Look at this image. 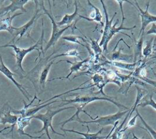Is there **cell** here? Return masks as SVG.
Masks as SVG:
<instances>
[{
  "label": "cell",
  "instance_id": "4316f807",
  "mask_svg": "<svg viewBox=\"0 0 156 139\" xmlns=\"http://www.w3.org/2000/svg\"><path fill=\"white\" fill-rule=\"evenodd\" d=\"M79 52H77L76 49H71V50H69V51H68L65 52H63V53H62V54H57L55 56H53L51 58V59H55L57 57H62V56H72V57H77L80 58L79 56Z\"/></svg>",
  "mask_w": 156,
  "mask_h": 139
},
{
  "label": "cell",
  "instance_id": "74e56055",
  "mask_svg": "<svg viewBox=\"0 0 156 139\" xmlns=\"http://www.w3.org/2000/svg\"><path fill=\"white\" fill-rule=\"evenodd\" d=\"M129 134H128V135H127V137H126V139H128V137H129Z\"/></svg>",
  "mask_w": 156,
  "mask_h": 139
},
{
  "label": "cell",
  "instance_id": "8d00e7d4",
  "mask_svg": "<svg viewBox=\"0 0 156 139\" xmlns=\"http://www.w3.org/2000/svg\"><path fill=\"white\" fill-rule=\"evenodd\" d=\"M108 138H109V137H108V135H107V136H106V138H105V139H108Z\"/></svg>",
  "mask_w": 156,
  "mask_h": 139
},
{
  "label": "cell",
  "instance_id": "44dd1931",
  "mask_svg": "<svg viewBox=\"0 0 156 139\" xmlns=\"http://www.w3.org/2000/svg\"><path fill=\"white\" fill-rule=\"evenodd\" d=\"M58 102L57 100H55V101H51L49 103H47V104H43V105H34V107L33 108H31V109H28L26 112L24 113V115L23 116H26V117H29V116H32L34 115V114H35L38 111H39L40 110H41V109L48 106V105H49L50 104H53L54 102Z\"/></svg>",
  "mask_w": 156,
  "mask_h": 139
},
{
  "label": "cell",
  "instance_id": "484cf974",
  "mask_svg": "<svg viewBox=\"0 0 156 139\" xmlns=\"http://www.w3.org/2000/svg\"><path fill=\"white\" fill-rule=\"evenodd\" d=\"M78 38H81L82 40L83 38L81 37H79V36H76V35H66V36H63L62 37V39L63 40H65L66 41H69V42H72V43H77L82 46H84V47H87V46L83 45L82 43H81V42H80L79 40H78Z\"/></svg>",
  "mask_w": 156,
  "mask_h": 139
},
{
  "label": "cell",
  "instance_id": "5b68a950",
  "mask_svg": "<svg viewBox=\"0 0 156 139\" xmlns=\"http://www.w3.org/2000/svg\"><path fill=\"white\" fill-rule=\"evenodd\" d=\"M35 12L34 13V15H33L32 18L27 23H26L25 24H24L23 26H22L20 27H16L15 28V31L13 32V38L12 40V41H10L9 43V44L12 43V42L14 43V40L17 37H19L17 40V41H18L20 39H21L23 36H26L27 37H29L31 40H32V38L30 36V30L32 29L34 22L41 15V14H39L40 9H39V7H38V5H39L38 1H35Z\"/></svg>",
  "mask_w": 156,
  "mask_h": 139
},
{
  "label": "cell",
  "instance_id": "30bf717a",
  "mask_svg": "<svg viewBox=\"0 0 156 139\" xmlns=\"http://www.w3.org/2000/svg\"><path fill=\"white\" fill-rule=\"evenodd\" d=\"M29 2V0H12L11 4L6 7L0 9V14L13 13L17 10H21L26 12V10L24 8V5Z\"/></svg>",
  "mask_w": 156,
  "mask_h": 139
},
{
  "label": "cell",
  "instance_id": "3957f363",
  "mask_svg": "<svg viewBox=\"0 0 156 139\" xmlns=\"http://www.w3.org/2000/svg\"><path fill=\"white\" fill-rule=\"evenodd\" d=\"M41 4H39V5L43 9V11H44V14L48 15V16L50 18L51 21V23L52 25V34H51V36L50 38V40H49V41L48 42L44 49L43 50L44 51V52L51 47V46H54L55 43H57V41L58 40V39L61 37L62 35L63 34V32L67 30L68 29L72 27V25H68L66 26V27L60 29L59 27L57 26V23L55 21L54 17L52 16V11H51V5L49 4V12L45 8L44 5V2L43 1H40Z\"/></svg>",
  "mask_w": 156,
  "mask_h": 139
},
{
  "label": "cell",
  "instance_id": "f546056e",
  "mask_svg": "<svg viewBox=\"0 0 156 139\" xmlns=\"http://www.w3.org/2000/svg\"><path fill=\"white\" fill-rule=\"evenodd\" d=\"M99 38H98L96 41L92 40L91 38H90L91 42V48L94 50V52L95 53V54L96 55H98L99 54H100L102 52L101 47L99 46V43H98V40Z\"/></svg>",
  "mask_w": 156,
  "mask_h": 139
},
{
  "label": "cell",
  "instance_id": "d4e9b609",
  "mask_svg": "<svg viewBox=\"0 0 156 139\" xmlns=\"http://www.w3.org/2000/svg\"><path fill=\"white\" fill-rule=\"evenodd\" d=\"M109 63L111 65H113L116 67L121 68L123 69H126L129 70L130 71H132L135 69V66H136V62L133 63H122V62H119L116 61H112V62H109Z\"/></svg>",
  "mask_w": 156,
  "mask_h": 139
},
{
  "label": "cell",
  "instance_id": "83f0119b",
  "mask_svg": "<svg viewBox=\"0 0 156 139\" xmlns=\"http://www.w3.org/2000/svg\"><path fill=\"white\" fill-rule=\"evenodd\" d=\"M152 41H153V38H151V40L147 41V43H146V46L143 49L142 54L145 57H147V56H149L152 52Z\"/></svg>",
  "mask_w": 156,
  "mask_h": 139
},
{
  "label": "cell",
  "instance_id": "d6986e66",
  "mask_svg": "<svg viewBox=\"0 0 156 139\" xmlns=\"http://www.w3.org/2000/svg\"><path fill=\"white\" fill-rule=\"evenodd\" d=\"M140 38L136 40L135 38V37L133 36V40H134V55H133V62L135 63L139 57H141V52H142V48L144 42V34H142Z\"/></svg>",
  "mask_w": 156,
  "mask_h": 139
},
{
  "label": "cell",
  "instance_id": "6da1fadb",
  "mask_svg": "<svg viewBox=\"0 0 156 139\" xmlns=\"http://www.w3.org/2000/svg\"><path fill=\"white\" fill-rule=\"evenodd\" d=\"M42 32L40 38L32 46H30L28 48L24 49L21 48L20 47L16 46L15 44L12 45H5L0 46V48H6V47H10L12 48L14 52H15V56L16 58V64L19 70H20L23 73H24L25 71L24 70L23 66H22V62L24 58V57L29 52L34 50H37L39 52V55L40 54L41 51L43 52V55L44 51L43 49V36H44V32H43V21L42 20Z\"/></svg>",
  "mask_w": 156,
  "mask_h": 139
},
{
  "label": "cell",
  "instance_id": "ac0fdd59",
  "mask_svg": "<svg viewBox=\"0 0 156 139\" xmlns=\"http://www.w3.org/2000/svg\"><path fill=\"white\" fill-rule=\"evenodd\" d=\"M76 109H77V110H76V113H75L71 117H70L69 119H68L65 120V121H63V122L60 123V124H62V128H63V127L65 126V124H66L67 123H68V122H69V121H79V120H80L81 119L79 118V113H80V112H83V113H85L87 115H88L92 120L96 119L98 118V116H97L96 118H93L90 115H89L85 110H83V108L85 107V106H84L83 105H82V104H77V105H76V107H75V108H76Z\"/></svg>",
  "mask_w": 156,
  "mask_h": 139
},
{
  "label": "cell",
  "instance_id": "7c38bea8",
  "mask_svg": "<svg viewBox=\"0 0 156 139\" xmlns=\"http://www.w3.org/2000/svg\"><path fill=\"white\" fill-rule=\"evenodd\" d=\"M23 13H17L12 16H9L0 20V31L5 30L10 33L13 35L16 27H14L12 24V21L16 16L23 15Z\"/></svg>",
  "mask_w": 156,
  "mask_h": 139
},
{
  "label": "cell",
  "instance_id": "2e32d148",
  "mask_svg": "<svg viewBox=\"0 0 156 139\" xmlns=\"http://www.w3.org/2000/svg\"><path fill=\"white\" fill-rule=\"evenodd\" d=\"M88 3V5L90 6H91L93 9H94V11L91 12V13L90 14V17L88 18V17H85V16H81V15H79L80 18H83L85 20H87L88 21H96V22H98V23H99L102 26L104 25L102 21V13L99 10V8H98L97 7H96L95 5H94L90 1H87Z\"/></svg>",
  "mask_w": 156,
  "mask_h": 139
},
{
  "label": "cell",
  "instance_id": "7a4b0ae2",
  "mask_svg": "<svg viewBox=\"0 0 156 139\" xmlns=\"http://www.w3.org/2000/svg\"><path fill=\"white\" fill-rule=\"evenodd\" d=\"M74 108H75V107H74V106H69V107H63V108H61V109H57V110H55L48 109L46 112L45 113H44V114H43V113H38L37 115H34V116H32V118H35V119H38L39 120H40V121H41L43 122V127L41 128V129L40 130H39V131L35 132V133H40V132H43V130H44L47 137H48V138L49 139H52L51 138L50 135H49V130H48L49 127H50L54 134H55L58 135L63 136V137L65 136L64 134H60V133L56 132L55 130H54V128H53V127L52 126V118H54V116L55 115H57V113H58L59 112H60L62 111H63V110H66V109H74Z\"/></svg>",
  "mask_w": 156,
  "mask_h": 139
},
{
  "label": "cell",
  "instance_id": "f1b7e54d",
  "mask_svg": "<svg viewBox=\"0 0 156 139\" xmlns=\"http://www.w3.org/2000/svg\"><path fill=\"white\" fill-rule=\"evenodd\" d=\"M147 105H149V106L152 107V108H154L156 110V102L152 99V95L150 96L149 99H146L144 101H143L141 103H139V104L138 105V106H141V107H146Z\"/></svg>",
  "mask_w": 156,
  "mask_h": 139
},
{
  "label": "cell",
  "instance_id": "4fadbf2b",
  "mask_svg": "<svg viewBox=\"0 0 156 139\" xmlns=\"http://www.w3.org/2000/svg\"><path fill=\"white\" fill-rule=\"evenodd\" d=\"M90 57H88L87 59L83 60H81V61H79V62H70L68 60H59L58 61V62H62V61H65V62H67L68 63L71 64V66L70 67V71L69 73V74L65 76V77H55L52 79H51L49 80V81H51V80H55V79H68L69 77L73 73H76V72H78L81 67L82 66V65H83V63H86V62H88L90 60Z\"/></svg>",
  "mask_w": 156,
  "mask_h": 139
},
{
  "label": "cell",
  "instance_id": "e575fe53",
  "mask_svg": "<svg viewBox=\"0 0 156 139\" xmlns=\"http://www.w3.org/2000/svg\"><path fill=\"white\" fill-rule=\"evenodd\" d=\"M140 75L141 76V77H145V76H146V70H145V69H142L140 71Z\"/></svg>",
  "mask_w": 156,
  "mask_h": 139
},
{
  "label": "cell",
  "instance_id": "ba28073f",
  "mask_svg": "<svg viewBox=\"0 0 156 139\" xmlns=\"http://www.w3.org/2000/svg\"><path fill=\"white\" fill-rule=\"evenodd\" d=\"M100 2H101L103 9H104V12L105 18V26L104 28V30L102 32V36L100 42L99 43V45L100 47L102 46H103V51L104 52H107V46H108V43L109 42L108 37H109V34H110L111 29L112 27V21L117 13L115 12L114 15L112 16V18L110 20H109L107 10V9H106V7H105V5L104 1L102 0H101Z\"/></svg>",
  "mask_w": 156,
  "mask_h": 139
},
{
  "label": "cell",
  "instance_id": "836d02e7",
  "mask_svg": "<svg viewBox=\"0 0 156 139\" xmlns=\"http://www.w3.org/2000/svg\"><path fill=\"white\" fill-rule=\"evenodd\" d=\"M144 81H146V82L150 84L151 85L154 86L155 87H156V81H154V80H149V79H146L144 78H142Z\"/></svg>",
  "mask_w": 156,
  "mask_h": 139
},
{
  "label": "cell",
  "instance_id": "4dcf8cb0",
  "mask_svg": "<svg viewBox=\"0 0 156 139\" xmlns=\"http://www.w3.org/2000/svg\"><path fill=\"white\" fill-rule=\"evenodd\" d=\"M138 117V115L136 114L135 116H133V118H132L130 120H129V122L127 123L126 124V126L124 128V129H122L121 130H120L121 132H122L123 133L129 128H130L133 126H134L135 125V123H136V118Z\"/></svg>",
  "mask_w": 156,
  "mask_h": 139
},
{
  "label": "cell",
  "instance_id": "cb8c5ba5",
  "mask_svg": "<svg viewBox=\"0 0 156 139\" xmlns=\"http://www.w3.org/2000/svg\"><path fill=\"white\" fill-rule=\"evenodd\" d=\"M135 111H136V114L138 115V116L140 118V120L141 121L143 124V125L144 126V127H145L144 129L143 127H140L142 128V129H144V130H146L148 133H149L150 135H151L152 136V137L153 138V139H156V131L154 130L145 121V120L143 119V118L141 116V115L140 113H139V112H138V110L137 109H135Z\"/></svg>",
  "mask_w": 156,
  "mask_h": 139
},
{
  "label": "cell",
  "instance_id": "8992f818",
  "mask_svg": "<svg viewBox=\"0 0 156 139\" xmlns=\"http://www.w3.org/2000/svg\"><path fill=\"white\" fill-rule=\"evenodd\" d=\"M130 109L122 111V112H118L117 113L113 114V115H110L107 116H101L100 118H97L96 119L91 120V121H82V120H79L78 122L83 124H89V123H96L98 124L99 126H106L108 125H112L113 126H115L116 124H118L119 123V119H121L126 113H127V112L129 111Z\"/></svg>",
  "mask_w": 156,
  "mask_h": 139
},
{
  "label": "cell",
  "instance_id": "9a60e30c",
  "mask_svg": "<svg viewBox=\"0 0 156 139\" xmlns=\"http://www.w3.org/2000/svg\"><path fill=\"white\" fill-rule=\"evenodd\" d=\"M11 112V110H9L7 111V112H5L3 114L2 116H0V124H2L3 125H5L7 123L9 124H11L12 126L4 128L2 130H0V132H2L4 130L12 127V130L11 132L13 130V128L15 126V125L16 124L17 120H18V117L16 115H11L10 114Z\"/></svg>",
  "mask_w": 156,
  "mask_h": 139
},
{
  "label": "cell",
  "instance_id": "1f68e13d",
  "mask_svg": "<svg viewBox=\"0 0 156 139\" xmlns=\"http://www.w3.org/2000/svg\"><path fill=\"white\" fill-rule=\"evenodd\" d=\"M146 35H151V34H155L156 35V24L153 23L152 24L151 27L146 32Z\"/></svg>",
  "mask_w": 156,
  "mask_h": 139
},
{
  "label": "cell",
  "instance_id": "5bb4252c",
  "mask_svg": "<svg viewBox=\"0 0 156 139\" xmlns=\"http://www.w3.org/2000/svg\"><path fill=\"white\" fill-rule=\"evenodd\" d=\"M88 128V132L87 133H83V132H80L73 129H63L61 127V130H62L63 132H74L76 134H78L79 135H81L83 137L82 138H79V139H105L106 137H102L100 136V134H101L102 131L103 130L104 128H101L99 131H98L96 133H89L90 132V128L88 126H87Z\"/></svg>",
  "mask_w": 156,
  "mask_h": 139
},
{
  "label": "cell",
  "instance_id": "603a6c76",
  "mask_svg": "<svg viewBox=\"0 0 156 139\" xmlns=\"http://www.w3.org/2000/svg\"><path fill=\"white\" fill-rule=\"evenodd\" d=\"M133 55H127V54H122L121 53V49H119L118 51L116 52H113L112 55V60H122L126 62H130L133 59Z\"/></svg>",
  "mask_w": 156,
  "mask_h": 139
},
{
  "label": "cell",
  "instance_id": "7402d4cb",
  "mask_svg": "<svg viewBox=\"0 0 156 139\" xmlns=\"http://www.w3.org/2000/svg\"><path fill=\"white\" fill-rule=\"evenodd\" d=\"M118 20H116V21L115 23V24L112 26V29H111V30H110V34H109V37H108V40L110 41V40L112 39V38L114 36L115 34H116V33H121L120 32L121 30H130L131 29H134L136 26H134L132 27H123V23L124 22H121V24L120 25V26H119L118 27H116V24H118Z\"/></svg>",
  "mask_w": 156,
  "mask_h": 139
},
{
  "label": "cell",
  "instance_id": "d6a6232c",
  "mask_svg": "<svg viewBox=\"0 0 156 139\" xmlns=\"http://www.w3.org/2000/svg\"><path fill=\"white\" fill-rule=\"evenodd\" d=\"M116 2H118V4H119V7H120L121 12V15H122V21H121V22H124V20L126 19V18L124 17V12H123L122 3H123L124 2H126V0H125V1H121V0L118 1V0H117V1H116Z\"/></svg>",
  "mask_w": 156,
  "mask_h": 139
},
{
  "label": "cell",
  "instance_id": "e0dca14e",
  "mask_svg": "<svg viewBox=\"0 0 156 139\" xmlns=\"http://www.w3.org/2000/svg\"><path fill=\"white\" fill-rule=\"evenodd\" d=\"M74 5H75V10L72 14H65L60 21L56 22L58 27L62 26L64 25H67V26L70 25V24H71L73 21L76 18V16L78 15V6H77V3L76 1H74Z\"/></svg>",
  "mask_w": 156,
  "mask_h": 139
},
{
  "label": "cell",
  "instance_id": "9c48e42d",
  "mask_svg": "<svg viewBox=\"0 0 156 139\" xmlns=\"http://www.w3.org/2000/svg\"><path fill=\"white\" fill-rule=\"evenodd\" d=\"M0 72L1 73H2L6 77H7L9 79H10L13 83V84L18 88V89L21 91V93L27 98V99L28 101H29V98L28 97L27 95H29V96H30V95L29 94L28 91L25 89V87L22 85L21 84L18 83L14 78V75H15V74H14L13 73H12L4 63L2 59V55L1 54H0Z\"/></svg>",
  "mask_w": 156,
  "mask_h": 139
},
{
  "label": "cell",
  "instance_id": "8fae6325",
  "mask_svg": "<svg viewBox=\"0 0 156 139\" xmlns=\"http://www.w3.org/2000/svg\"><path fill=\"white\" fill-rule=\"evenodd\" d=\"M32 119V116H29V117H26V116H20L18 118L17 122H16V124L18 126V129H17V132L20 135H26L31 138H41L44 134H43L41 135L40 136H38V137H34L32 136L27 133H26L24 131V129L28 125L30 124V119Z\"/></svg>",
  "mask_w": 156,
  "mask_h": 139
},
{
  "label": "cell",
  "instance_id": "ffe728a7",
  "mask_svg": "<svg viewBox=\"0 0 156 139\" xmlns=\"http://www.w3.org/2000/svg\"><path fill=\"white\" fill-rule=\"evenodd\" d=\"M54 63L53 61L50 62L41 71L40 75V78H39V83L40 85H41V87L43 88H44L45 87V84H46V79L48 77V76L49 74V70L51 69V66L52 65V64Z\"/></svg>",
  "mask_w": 156,
  "mask_h": 139
},
{
  "label": "cell",
  "instance_id": "d590c367",
  "mask_svg": "<svg viewBox=\"0 0 156 139\" xmlns=\"http://www.w3.org/2000/svg\"><path fill=\"white\" fill-rule=\"evenodd\" d=\"M132 135H133V138H135V139H139L138 138H137L136 136H135V135L134 134V133H132ZM143 138H141V139H143Z\"/></svg>",
  "mask_w": 156,
  "mask_h": 139
},
{
  "label": "cell",
  "instance_id": "277c9868",
  "mask_svg": "<svg viewBox=\"0 0 156 139\" xmlns=\"http://www.w3.org/2000/svg\"><path fill=\"white\" fill-rule=\"evenodd\" d=\"M112 98V97H110V98L109 97H101V96H77L76 97H75L73 99H64V100H62V101L66 102L64 104H63L62 105H65L69 104L76 103V104H78L83 105L85 107L87 104H88L89 103H90L91 102L102 100V101H107L111 102L112 103H113V104H115L119 108H123V109H126L127 110L129 109L127 107L115 101Z\"/></svg>",
  "mask_w": 156,
  "mask_h": 139
},
{
  "label": "cell",
  "instance_id": "52a82bcc",
  "mask_svg": "<svg viewBox=\"0 0 156 139\" xmlns=\"http://www.w3.org/2000/svg\"><path fill=\"white\" fill-rule=\"evenodd\" d=\"M126 2H129L130 4H132V3L131 2V1H126ZM135 5L137 8V9L138 10V11L140 12L139 15L141 17V29L139 32V35H138V38L140 37V35L144 33V30L146 29V27L147 26L148 24H149L151 23H155L156 22V16L154 15H151V13H149L148 12V9L149 7V2L150 1H147V5H146V10H143L139 5L137 1H134ZM133 5V4H132Z\"/></svg>",
  "mask_w": 156,
  "mask_h": 139
}]
</instances>
